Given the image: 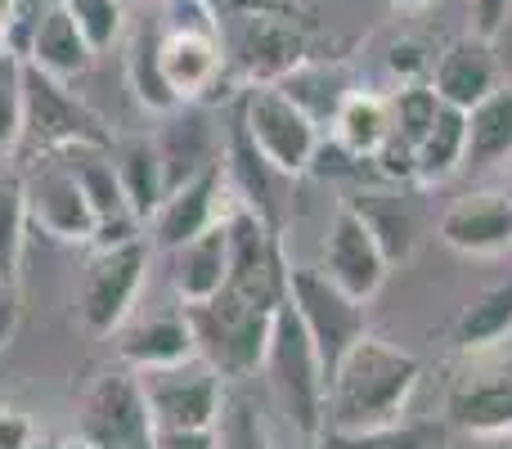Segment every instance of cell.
<instances>
[{"label":"cell","instance_id":"cell-1","mask_svg":"<svg viewBox=\"0 0 512 449\" xmlns=\"http://www.w3.org/2000/svg\"><path fill=\"white\" fill-rule=\"evenodd\" d=\"M423 364L418 355L400 351L387 337L364 333L351 351L337 360L333 378L324 387V427H378V423H396L405 414L409 396H414Z\"/></svg>","mask_w":512,"mask_h":449},{"label":"cell","instance_id":"cell-2","mask_svg":"<svg viewBox=\"0 0 512 449\" xmlns=\"http://www.w3.org/2000/svg\"><path fill=\"white\" fill-rule=\"evenodd\" d=\"M185 315L189 333H194V355H203L225 382H243L261 373L274 333V310L221 288L216 297L185 306Z\"/></svg>","mask_w":512,"mask_h":449},{"label":"cell","instance_id":"cell-3","mask_svg":"<svg viewBox=\"0 0 512 449\" xmlns=\"http://www.w3.org/2000/svg\"><path fill=\"white\" fill-rule=\"evenodd\" d=\"M265 382H270V400L288 427L297 436H319L324 432V364H319L315 346H310L301 319L292 315V306L283 301L274 310V333H270V351L261 364Z\"/></svg>","mask_w":512,"mask_h":449},{"label":"cell","instance_id":"cell-4","mask_svg":"<svg viewBox=\"0 0 512 449\" xmlns=\"http://www.w3.org/2000/svg\"><path fill=\"white\" fill-rule=\"evenodd\" d=\"M149 265H153L149 234L126 238V243L90 247V261L81 270V288H77L81 324L95 337H113L126 324V315L140 306V292L149 283Z\"/></svg>","mask_w":512,"mask_h":449},{"label":"cell","instance_id":"cell-5","mask_svg":"<svg viewBox=\"0 0 512 449\" xmlns=\"http://www.w3.org/2000/svg\"><path fill=\"white\" fill-rule=\"evenodd\" d=\"M239 126L248 131L256 153H261L279 176H306L319 158V144H324V131H319L274 81H252V86H243Z\"/></svg>","mask_w":512,"mask_h":449},{"label":"cell","instance_id":"cell-6","mask_svg":"<svg viewBox=\"0 0 512 449\" xmlns=\"http://www.w3.org/2000/svg\"><path fill=\"white\" fill-rule=\"evenodd\" d=\"M288 306H292V315L301 319V328H306L310 346H315L319 364H324V382H328L337 369V360L369 333V315H364L369 301L342 292L319 265H292L288 270Z\"/></svg>","mask_w":512,"mask_h":449},{"label":"cell","instance_id":"cell-7","mask_svg":"<svg viewBox=\"0 0 512 449\" xmlns=\"http://www.w3.org/2000/svg\"><path fill=\"white\" fill-rule=\"evenodd\" d=\"M221 14V45H225V68L252 81H279L288 77L297 63L310 59V36L306 23L283 14H256V9H216Z\"/></svg>","mask_w":512,"mask_h":449},{"label":"cell","instance_id":"cell-8","mask_svg":"<svg viewBox=\"0 0 512 449\" xmlns=\"http://www.w3.org/2000/svg\"><path fill=\"white\" fill-rule=\"evenodd\" d=\"M135 378H140L153 432H194V427H216L221 418L225 378L203 355H185L158 369H135Z\"/></svg>","mask_w":512,"mask_h":449},{"label":"cell","instance_id":"cell-9","mask_svg":"<svg viewBox=\"0 0 512 449\" xmlns=\"http://www.w3.org/2000/svg\"><path fill=\"white\" fill-rule=\"evenodd\" d=\"M86 449H149L153 418L135 369L99 373L77 400V436Z\"/></svg>","mask_w":512,"mask_h":449},{"label":"cell","instance_id":"cell-10","mask_svg":"<svg viewBox=\"0 0 512 449\" xmlns=\"http://www.w3.org/2000/svg\"><path fill=\"white\" fill-rule=\"evenodd\" d=\"M225 234H230V279H225V288L265 310H279L288 301V270H292L283 261L279 225L261 221L243 203H234L230 216H225Z\"/></svg>","mask_w":512,"mask_h":449},{"label":"cell","instance_id":"cell-11","mask_svg":"<svg viewBox=\"0 0 512 449\" xmlns=\"http://www.w3.org/2000/svg\"><path fill=\"white\" fill-rule=\"evenodd\" d=\"M23 144L36 153H59L68 144H113L108 126L68 90V81L27 63L23 81Z\"/></svg>","mask_w":512,"mask_h":449},{"label":"cell","instance_id":"cell-12","mask_svg":"<svg viewBox=\"0 0 512 449\" xmlns=\"http://www.w3.org/2000/svg\"><path fill=\"white\" fill-rule=\"evenodd\" d=\"M23 198L32 225H41L50 238H63V243H90L95 238L90 198L59 153H36V162L23 171Z\"/></svg>","mask_w":512,"mask_h":449},{"label":"cell","instance_id":"cell-13","mask_svg":"<svg viewBox=\"0 0 512 449\" xmlns=\"http://www.w3.org/2000/svg\"><path fill=\"white\" fill-rule=\"evenodd\" d=\"M230 207H234V194H230V180H225V167L212 162L207 171L189 176L185 185L167 189V198H162L158 212L149 216L144 234H149V243L158 247V252H171V247L198 238L203 229L221 225L225 216H230Z\"/></svg>","mask_w":512,"mask_h":449},{"label":"cell","instance_id":"cell-14","mask_svg":"<svg viewBox=\"0 0 512 449\" xmlns=\"http://www.w3.org/2000/svg\"><path fill=\"white\" fill-rule=\"evenodd\" d=\"M319 270L342 292H351L360 301H373L378 288L387 283V274H391L387 252L378 247L373 229L360 221V212L351 203H337L333 221L324 229V261H319Z\"/></svg>","mask_w":512,"mask_h":449},{"label":"cell","instance_id":"cell-15","mask_svg":"<svg viewBox=\"0 0 512 449\" xmlns=\"http://www.w3.org/2000/svg\"><path fill=\"white\" fill-rule=\"evenodd\" d=\"M445 418L468 436H512V360H490L450 387Z\"/></svg>","mask_w":512,"mask_h":449},{"label":"cell","instance_id":"cell-16","mask_svg":"<svg viewBox=\"0 0 512 449\" xmlns=\"http://www.w3.org/2000/svg\"><path fill=\"white\" fill-rule=\"evenodd\" d=\"M445 247L463 256H504L512 252V198L499 189H477V194L454 198L436 225Z\"/></svg>","mask_w":512,"mask_h":449},{"label":"cell","instance_id":"cell-17","mask_svg":"<svg viewBox=\"0 0 512 449\" xmlns=\"http://www.w3.org/2000/svg\"><path fill=\"white\" fill-rule=\"evenodd\" d=\"M504 81V68H499V54L490 36H459L450 41L432 63V90L441 104H454L468 113L477 99H486L490 90Z\"/></svg>","mask_w":512,"mask_h":449},{"label":"cell","instance_id":"cell-18","mask_svg":"<svg viewBox=\"0 0 512 449\" xmlns=\"http://www.w3.org/2000/svg\"><path fill=\"white\" fill-rule=\"evenodd\" d=\"M117 355L126 369H158V364H176L194 355V333H189L185 306L149 310V315H126V324L113 333Z\"/></svg>","mask_w":512,"mask_h":449},{"label":"cell","instance_id":"cell-19","mask_svg":"<svg viewBox=\"0 0 512 449\" xmlns=\"http://www.w3.org/2000/svg\"><path fill=\"white\" fill-rule=\"evenodd\" d=\"M171 292H176L180 306H194V301H207L225 288L230 279V234H225V221L203 229L198 238L171 247Z\"/></svg>","mask_w":512,"mask_h":449},{"label":"cell","instance_id":"cell-20","mask_svg":"<svg viewBox=\"0 0 512 449\" xmlns=\"http://www.w3.org/2000/svg\"><path fill=\"white\" fill-rule=\"evenodd\" d=\"M162 153V171H167V189L185 185L189 176L207 171L212 162H221V144H216V131L207 122L203 108L180 104L176 113H167V126L153 135Z\"/></svg>","mask_w":512,"mask_h":449},{"label":"cell","instance_id":"cell-21","mask_svg":"<svg viewBox=\"0 0 512 449\" xmlns=\"http://www.w3.org/2000/svg\"><path fill=\"white\" fill-rule=\"evenodd\" d=\"M23 59L32 63V68L50 72V77L72 81V77H81V72H90V63H95V45L81 36V27L72 23V14L59 5L32 27V41H27Z\"/></svg>","mask_w":512,"mask_h":449},{"label":"cell","instance_id":"cell-22","mask_svg":"<svg viewBox=\"0 0 512 449\" xmlns=\"http://www.w3.org/2000/svg\"><path fill=\"white\" fill-rule=\"evenodd\" d=\"M512 162V81H499L486 99L468 108V153L463 167L490 171Z\"/></svg>","mask_w":512,"mask_h":449},{"label":"cell","instance_id":"cell-23","mask_svg":"<svg viewBox=\"0 0 512 449\" xmlns=\"http://www.w3.org/2000/svg\"><path fill=\"white\" fill-rule=\"evenodd\" d=\"M342 203H351L355 212H360V221L373 229V238H378V247L387 252L391 265H400V261L414 256L423 225H418L414 203L400 198V189H369V194L342 198Z\"/></svg>","mask_w":512,"mask_h":449},{"label":"cell","instance_id":"cell-24","mask_svg":"<svg viewBox=\"0 0 512 449\" xmlns=\"http://www.w3.org/2000/svg\"><path fill=\"white\" fill-rule=\"evenodd\" d=\"M113 162H117V180H122V194L131 203V212L149 225V216L167 198V171H162V153L153 144V135H135V140L113 144Z\"/></svg>","mask_w":512,"mask_h":449},{"label":"cell","instance_id":"cell-25","mask_svg":"<svg viewBox=\"0 0 512 449\" xmlns=\"http://www.w3.org/2000/svg\"><path fill=\"white\" fill-rule=\"evenodd\" d=\"M328 131H333L337 149L351 153L355 162L373 158L378 144L391 135V99L378 95V90H351V95L342 99V108H337Z\"/></svg>","mask_w":512,"mask_h":449},{"label":"cell","instance_id":"cell-26","mask_svg":"<svg viewBox=\"0 0 512 449\" xmlns=\"http://www.w3.org/2000/svg\"><path fill=\"white\" fill-rule=\"evenodd\" d=\"M512 333V283H495V288L477 292L468 306L459 310L450 328L454 351L463 355H486Z\"/></svg>","mask_w":512,"mask_h":449},{"label":"cell","instance_id":"cell-27","mask_svg":"<svg viewBox=\"0 0 512 449\" xmlns=\"http://www.w3.org/2000/svg\"><path fill=\"white\" fill-rule=\"evenodd\" d=\"M274 86H283V95H288L292 104H297L301 113H306L310 122L319 126V131H324V126H333L342 99L355 90L337 63H315V59L297 63V68H292L288 77H279Z\"/></svg>","mask_w":512,"mask_h":449},{"label":"cell","instance_id":"cell-28","mask_svg":"<svg viewBox=\"0 0 512 449\" xmlns=\"http://www.w3.org/2000/svg\"><path fill=\"white\" fill-rule=\"evenodd\" d=\"M463 153H468V113L454 104H441L436 122L427 126V135L414 149L418 185H441L454 171H463Z\"/></svg>","mask_w":512,"mask_h":449},{"label":"cell","instance_id":"cell-29","mask_svg":"<svg viewBox=\"0 0 512 449\" xmlns=\"http://www.w3.org/2000/svg\"><path fill=\"white\" fill-rule=\"evenodd\" d=\"M319 449H441L445 427L441 423H378V427H355V432H342V427H324L315 436Z\"/></svg>","mask_w":512,"mask_h":449},{"label":"cell","instance_id":"cell-30","mask_svg":"<svg viewBox=\"0 0 512 449\" xmlns=\"http://www.w3.org/2000/svg\"><path fill=\"white\" fill-rule=\"evenodd\" d=\"M126 72H131V90H135V99H140L149 113H176L180 108V99L171 95V86H167V77H162V68H158V36H135L131 41V54H126Z\"/></svg>","mask_w":512,"mask_h":449},{"label":"cell","instance_id":"cell-31","mask_svg":"<svg viewBox=\"0 0 512 449\" xmlns=\"http://www.w3.org/2000/svg\"><path fill=\"white\" fill-rule=\"evenodd\" d=\"M27 198L23 176H0V279H18V261H23V238H27Z\"/></svg>","mask_w":512,"mask_h":449},{"label":"cell","instance_id":"cell-32","mask_svg":"<svg viewBox=\"0 0 512 449\" xmlns=\"http://www.w3.org/2000/svg\"><path fill=\"white\" fill-rule=\"evenodd\" d=\"M23 81L27 59L0 45V153H14L23 144Z\"/></svg>","mask_w":512,"mask_h":449},{"label":"cell","instance_id":"cell-33","mask_svg":"<svg viewBox=\"0 0 512 449\" xmlns=\"http://www.w3.org/2000/svg\"><path fill=\"white\" fill-rule=\"evenodd\" d=\"M63 9H68L72 23L81 27V36L95 45V54L122 41V32H126V0H63Z\"/></svg>","mask_w":512,"mask_h":449},{"label":"cell","instance_id":"cell-34","mask_svg":"<svg viewBox=\"0 0 512 449\" xmlns=\"http://www.w3.org/2000/svg\"><path fill=\"white\" fill-rule=\"evenodd\" d=\"M436 113H441V99H436L432 81H418V86H400L396 95H391V126H396V131L405 135L414 149H418V140L427 135V126L436 122Z\"/></svg>","mask_w":512,"mask_h":449},{"label":"cell","instance_id":"cell-35","mask_svg":"<svg viewBox=\"0 0 512 449\" xmlns=\"http://www.w3.org/2000/svg\"><path fill=\"white\" fill-rule=\"evenodd\" d=\"M216 449H270L261 414L243 396H225L221 418H216Z\"/></svg>","mask_w":512,"mask_h":449},{"label":"cell","instance_id":"cell-36","mask_svg":"<svg viewBox=\"0 0 512 449\" xmlns=\"http://www.w3.org/2000/svg\"><path fill=\"white\" fill-rule=\"evenodd\" d=\"M432 63L436 54L427 50L418 36H400V41L387 45V68L400 86H418V81H432Z\"/></svg>","mask_w":512,"mask_h":449},{"label":"cell","instance_id":"cell-37","mask_svg":"<svg viewBox=\"0 0 512 449\" xmlns=\"http://www.w3.org/2000/svg\"><path fill=\"white\" fill-rule=\"evenodd\" d=\"M63 0H14L9 9V27H5V45L14 54H27V41H32V27L41 23L50 9H59Z\"/></svg>","mask_w":512,"mask_h":449},{"label":"cell","instance_id":"cell-38","mask_svg":"<svg viewBox=\"0 0 512 449\" xmlns=\"http://www.w3.org/2000/svg\"><path fill=\"white\" fill-rule=\"evenodd\" d=\"M225 9H256V14H283V18H297V23H306L310 14H315L324 0H221ZM216 5V9H221Z\"/></svg>","mask_w":512,"mask_h":449},{"label":"cell","instance_id":"cell-39","mask_svg":"<svg viewBox=\"0 0 512 449\" xmlns=\"http://www.w3.org/2000/svg\"><path fill=\"white\" fill-rule=\"evenodd\" d=\"M36 436V423L14 405H0V449H27Z\"/></svg>","mask_w":512,"mask_h":449},{"label":"cell","instance_id":"cell-40","mask_svg":"<svg viewBox=\"0 0 512 449\" xmlns=\"http://www.w3.org/2000/svg\"><path fill=\"white\" fill-rule=\"evenodd\" d=\"M508 14H512V0H472V32L495 41L499 27L508 23Z\"/></svg>","mask_w":512,"mask_h":449},{"label":"cell","instance_id":"cell-41","mask_svg":"<svg viewBox=\"0 0 512 449\" xmlns=\"http://www.w3.org/2000/svg\"><path fill=\"white\" fill-rule=\"evenodd\" d=\"M149 449H216V427H194V432H153Z\"/></svg>","mask_w":512,"mask_h":449},{"label":"cell","instance_id":"cell-42","mask_svg":"<svg viewBox=\"0 0 512 449\" xmlns=\"http://www.w3.org/2000/svg\"><path fill=\"white\" fill-rule=\"evenodd\" d=\"M14 319H18V306H14V283L0 279V346L9 342V333H14Z\"/></svg>","mask_w":512,"mask_h":449},{"label":"cell","instance_id":"cell-43","mask_svg":"<svg viewBox=\"0 0 512 449\" xmlns=\"http://www.w3.org/2000/svg\"><path fill=\"white\" fill-rule=\"evenodd\" d=\"M27 449H72V441H59V436H41V432H36Z\"/></svg>","mask_w":512,"mask_h":449},{"label":"cell","instance_id":"cell-44","mask_svg":"<svg viewBox=\"0 0 512 449\" xmlns=\"http://www.w3.org/2000/svg\"><path fill=\"white\" fill-rule=\"evenodd\" d=\"M9 9H14V0H0V45H5V27H9Z\"/></svg>","mask_w":512,"mask_h":449},{"label":"cell","instance_id":"cell-45","mask_svg":"<svg viewBox=\"0 0 512 449\" xmlns=\"http://www.w3.org/2000/svg\"><path fill=\"white\" fill-rule=\"evenodd\" d=\"M396 9H423V5H432V0H391Z\"/></svg>","mask_w":512,"mask_h":449},{"label":"cell","instance_id":"cell-46","mask_svg":"<svg viewBox=\"0 0 512 449\" xmlns=\"http://www.w3.org/2000/svg\"><path fill=\"white\" fill-rule=\"evenodd\" d=\"M292 449H319V441H315V436H301V441L292 445Z\"/></svg>","mask_w":512,"mask_h":449},{"label":"cell","instance_id":"cell-47","mask_svg":"<svg viewBox=\"0 0 512 449\" xmlns=\"http://www.w3.org/2000/svg\"><path fill=\"white\" fill-rule=\"evenodd\" d=\"M508 198H512V162H508Z\"/></svg>","mask_w":512,"mask_h":449},{"label":"cell","instance_id":"cell-48","mask_svg":"<svg viewBox=\"0 0 512 449\" xmlns=\"http://www.w3.org/2000/svg\"><path fill=\"white\" fill-rule=\"evenodd\" d=\"M499 449H512V445H499Z\"/></svg>","mask_w":512,"mask_h":449}]
</instances>
